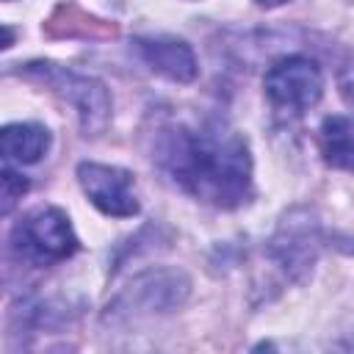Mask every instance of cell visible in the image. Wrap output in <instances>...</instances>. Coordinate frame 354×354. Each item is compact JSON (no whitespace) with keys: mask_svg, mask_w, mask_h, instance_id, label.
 Segmentation results:
<instances>
[{"mask_svg":"<svg viewBox=\"0 0 354 354\" xmlns=\"http://www.w3.org/2000/svg\"><path fill=\"white\" fill-rule=\"evenodd\" d=\"M171 177L194 196L216 207H238L252 191L246 144L224 130H174L163 147Z\"/></svg>","mask_w":354,"mask_h":354,"instance_id":"obj_1","label":"cell"},{"mask_svg":"<svg viewBox=\"0 0 354 354\" xmlns=\"http://www.w3.org/2000/svg\"><path fill=\"white\" fill-rule=\"evenodd\" d=\"M11 243L17 254L33 266H50L77 252V238L69 227V218L58 207H39L28 213L14 227Z\"/></svg>","mask_w":354,"mask_h":354,"instance_id":"obj_2","label":"cell"},{"mask_svg":"<svg viewBox=\"0 0 354 354\" xmlns=\"http://www.w3.org/2000/svg\"><path fill=\"white\" fill-rule=\"evenodd\" d=\"M25 75L39 77L41 83L53 86L64 100H69L75 105V111L80 113V124L86 136H97L111 113V102H108V91L100 80L77 75L72 69L55 66V64H28Z\"/></svg>","mask_w":354,"mask_h":354,"instance_id":"obj_3","label":"cell"},{"mask_svg":"<svg viewBox=\"0 0 354 354\" xmlns=\"http://www.w3.org/2000/svg\"><path fill=\"white\" fill-rule=\"evenodd\" d=\"M263 86L277 108L288 113H304L321 100L324 77L315 61L304 55H285L268 66Z\"/></svg>","mask_w":354,"mask_h":354,"instance_id":"obj_4","label":"cell"},{"mask_svg":"<svg viewBox=\"0 0 354 354\" xmlns=\"http://www.w3.org/2000/svg\"><path fill=\"white\" fill-rule=\"evenodd\" d=\"M77 180L86 196L105 213L116 218H127L138 213V199L133 194V177L119 166L105 163H80Z\"/></svg>","mask_w":354,"mask_h":354,"instance_id":"obj_5","label":"cell"},{"mask_svg":"<svg viewBox=\"0 0 354 354\" xmlns=\"http://www.w3.org/2000/svg\"><path fill=\"white\" fill-rule=\"evenodd\" d=\"M136 50L152 72L174 83H191L196 77L194 50L180 39H136Z\"/></svg>","mask_w":354,"mask_h":354,"instance_id":"obj_6","label":"cell"},{"mask_svg":"<svg viewBox=\"0 0 354 354\" xmlns=\"http://www.w3.org/2000/svg\"><path fill=\"white\" fill-rule=\"evenodd\" d=\"M50 147V133L33 122H17L3 127V155L14 163H36Z\"/></svg>","mask_w":354,"mask_h":354,"instance_id":"obj_7","label":"cell"},{"mask_svg":"<svg viewBox=\"0 0 354 354\" xmlns=\"http://www.w3.org/2000/svg\"><path fill=\"white\" fill-rule=\"evenodd\" d=\"M321 152L329 166L354 174V119L329 116L321 124Z\"/></svg>","mask_w":354,"mask_h":354,"instance_id":"obj_8","label":"cell"},{"mask_svg":"<svg viewBox=\"0 0 354 354\" xmlns=\"http://www.w3.org/2000/svg\"><path fill=\"white\" fill-rule=\"evenodd\" d=\"M47 33L53 36H113V28L102 25L94 17H86L77 6L66 3V6H58L55 14L47 19Z\"/></svg>","mask_w":354,"mask_h":354,"instance_id":"obj_9","label":"cell"},{"mask_svg":"<svg viewBox=\"0 0 354 354\" xmlns=\"http://www.w3.org/2000/svg\"><path fill=\"white\" fill-rule=\"evenodd\" d=\"M28 191V180L22 174H17L8 163L3 166V213H8L14 207V202Z\"/></svg>","mask_w":354,"mask_h":354,"instance_id":"obj_10","label":"cell"},{"mask_svg":"<svg viewBox=\"0 0 354 354\" xmlns=\"http://www.w3.org/2000/svg\"><path fill=\"white\" fill-rule=\"evenodd\" d=\"M257 6H266V8H274V6H282L285 0H254Z\"/></svg>","mask_w":354,"mask_h":354,"instance_id":"obj_11","label":"cell"}]
</instances>
